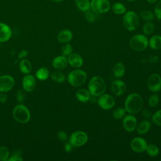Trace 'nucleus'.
I'll return each instance as SVG.
<instances>
[{
  "label": "nucleus",
  "instance_id": "nucleus-19",
  "mask_svg": "<svg viewBox=\"0 0 161 161\" xmlns=\"http://www.w3.org/2000/svg\"><path fill=\"white\" fill-rule=\"evenodd\" d=\"M151 122L148 119H143L137 123L136 131L139 135H144L149 131L151 128Z\"/></svg>",
  "mask_w": 161,
  "mask_h": 161
},
{
  "label": "nucleus",
  "instance_id": "nucleus-41",
  "mask_svg": "<svg viewBox=\"0 0 161 161\" xmlns=\"http://www.w3.org/2000/svg\"><path fill=\"white\" fill-rule=\"evenodd\" d=\"M57 136L58 139L61 142H66L68 140V135L64 131L60 130L57 132Z\"/></svg>",
  "mask_w": 161,
  "mask_h": 161
},
{
  "label": "nucleus",
  "instance_id": "nucleus-13",
  "mask_svg": "<svg viewBox=\"0 0 161 161\" xmlns=\"http://www.w3.org/2000/svg\"><path fill=\"white\" fill-rule=\"evenodd\" d=\"M14 80L9 75L0 76V92H7L11 90L14 86Z\"/></svg>",
  "mask_w": 161,
  "mask_h": 161
},
{
  "label": "nucleus",
  "instance_id": "nucleus-51",
  "mask_svg": "<svg viewBox=\"0 0 161 161\" xmlns=\"http://www.w3.org/2000/svg\"><path fill=\"white\" fill-rule=\"evenodd\" d=\"M0 43H1V42H0Z\"/></svg>",
  "mask_w": 161,
  "mask_h": 161
},
{
  "label": "nucleus",
  "instance_id": "nucleus-14",
  "mask_svg": "<svg viewBox=\"0 0 161 161\" xmlns=\"http://www.w3.org/2000/svg\"><path fill=\"white\" fill-rule=\"evenodd\" d=\"M36 81L35 77L30 74H25L22 79V86L26 92L33 91L36 87Z\"/></svg>",
  "mask_w": 161,
  "mask_h": 161
},
{
  "label": "nucleus",
  "instance_id": "nucleus-25",
  "mask_svg": "<svg viewBox=\"0 0 161 161\" xmlns=\"http://www.w3.org/2000/svg\"><path fill=\"white\" fill-rule=\"evenodd\" d=\"M50 75V72L47 67H42L39 68L35 72V77L37 79L40 80H47Z\"/></svg>",
  "mask_w": 161,
  "mask_h": 161
},
{
  "label": "nucleus",
  "instance_id": "nucleus-9",
  "mask_svg": "<svg viewBox=\"0 0 161 161\" xmlns=\"http://www.w3.org/2000/svg\"><path fill=\"white\" fill-rule=\"evenodd\" d=\"M97 103L98 106L104 110H109L115 105V100L113 96L104 93L98 97Z\"/></svg>",
  "mask_w": 161,
  "mask_h": 161
},
{
  "label": "nucleus",
  "instance_id": "nucleus-16",
  "mask_svg": "<svg viewBox=\"0 0 161 161\" xmlns=\"http://www.w3.org/2000/svg\"><path fill=\"white\" fill-rule=\"evenodd\" d=\"M68 64L75 69H79L84 64L82 57L77 53H72L67 57Z\"/></svg>",
  "mask_w": 161,
  "mask_h": 161
},
{
  "label": "nucleus",
  "instance_id": "nucleus-44",
  "mask_svg": "<svg viewBox=\"0 0 161 161\" xmlns=\"http://www.w3.org/2000/svg\"><path fill=\"white\" fill-rule=\"evenodd\" d=\"M28 52L26 50H22L18 53V58H20V59L25 58L28 55Z\"/></svg>",
  "mask_w": 161,
  "mask_h": 161
},
{
  "label": "nucleus",
  "instance_id": "nucleus-40",
  "mask_svg": "<svg viewBox=\"0 0 161 161\" xmlns=\"http://www.w3.org/2000/svg\"><path fill=\"white\" fill-rule=\"evenodd\" d=\"M23 158L21 157V154L19 151H15L13 154L9 156L8 161H22Z\"/></svg>",
  "mask_w": 161,
  "mask_h": 161
},
{
  "label": "nucleus",
  "instance_id": "nucleus-11",
  "mask_svg": "<svg viewBox=\"0 0 161 161\" xmlns=\"http://www.w3.org/2000/svg\"><path fill=\"white\" fill-rule=\"evenodd\" d=\"M137 125V119L132 114L125 115L122 120V125L125 130L131 133L135 130Z\"/></svg>",
  "mask_w": 161,
  "mask_h": 161
},
{
  "label": "nucleus",
  "instance_id": "nucleus-32",
  "mask_svg": "<svg viewBox=\"0 0 161 161\" xmlns=\"http://www.w3.org/2000/svg\"><path fill=\"white\" fill-rule=\"evenodd\" d=\"M126 109L125 108L119 107L116 108L113 112V116L116 119H123V117L126 115Z\"/></svg>",
  "mask_w": 161,
  "mask_h": 161
},
{
  "label": "nucleus",
  "instance_id": "nucleus-12",
  "mask_svg": "<svg viewBox=\"0 0 161 161\" xmlns=\"http://www.w3.org/2000/svg\"><path fill=\"white\" fill-rule=\"evenodd\" d=\"M147 143L146 140L142 137H135L130 142V148L135 153H142L145 151Z\"/></svg>",
  "mask_w": 161,
  "mask_h": 161
},
{
  "label": "nucleus",
  "instance_id": "nucleus-36",
  "mask_svg": "<svg viewBox=\"0 0 161 161\" xmlns=\"http://www.w3.org/2000/svg\"><path fill=\"white\" fill-rule=\"evenodd\" d=\"M159 97L157 94H152L149 98H148V105L150 106V107H155L158 105V104L159 103Z\"/></svg>",
  "mask_w": 161,
  "mask_h": 161
},
{
  "label": "nucleus",
  "instance_id": "nucleus-8",
  "mask_svg": "<svg viewBox=\"0 0 161 161\" xmlns=\"http://www.w3.org/2000/svg\"><path fill=\"white\" fill-rule=\"evenodd\" d=\"M111 9V4L108 0H91L90 9L96 14L106 13Z\"/></svg>",
  "mask_w": 161,
  "mask_h": 161
},
{
  "label": "nucleus",
  "instance_id": "nucleus-5",
  "mask_svg": "<svg viewBox=\"0 0 161 161\" xmlns=\"http://www.w3.org/2000/svg\"><path fill=\"white\" fill-rule=\"evenodd\" d=\"M13 117L18 123L25 124L28 123L31 118L29 109L22 104L15 106L13 109Z\"/></svg>",
  "mask_w": 161,
  "mask_h": 161
},
{
  "label": "nucleus",
  "instance_id": "nucleus-3",
  "mask_svg": "<svg viewBox=\"0 0 161 161\" xmlns=\"http://www.w3.org/2000/svg\"><path fill=\"white\" fill-rule=\"evenodd\" d=\"M123 25L128 31H132L135 30L140 23V18L138 14L133 11H127L123 14Z\"/></svg>",
  "mask_w": 161,
  "mask_h": 161
},
{
  "label": "nucleus",
  "instance_id": "nucleus-17",
  "mask_svg": "<svg viewBox=\"0 0 161 161\" xmlns=\"http://www.w3.org/2000/svg\"><path fill=\"white\" fill-rule=\"evenodd\" d=\"M52 65L53 69L57 70H61L64 69L68 65V60L67 57L63 55H59L55 57L52 62Z\"/></svg>",
  "mask_w": 161,
  "mask_h": 161
},
{
  "label": "nucleus",
  "instance_id": "nucleus-30",
  "mask_svg": "<svg viewBox=\"0 0 161 161\" xmlns=\"http://www.w3.org/2000/svg\"><path fill=\"white\" fill-rule=\"evenodd\" d=\"M51 79L55 82L62 83L65 80V75L59 70H56L53 72L50 75Z\"/></svg>",
  "mask_w": 161,
  "mask_h": 161
},
{
  "label": "nucleus",
  "instance_id": "nucleus-31",
  "mask_svg": "<svg viewBox=\"0 0 161 161\" xmlns=\"http://www.w3.org/2000/svg\"><path fill=\"white\" fill-rule=\"evenodd\" d=\"M155 30V25L152 21H146L142 27V32L145 35H150Z\"/></svg>",
  "mask_w": 161,
  "mask_h": 161
},
{
  "label": "nucleus",
  "instance_id": "nucleus-43",
  "mask_svg": "<svg viewBox=\"0 0 161 161\" xmlns=\"http://www.w3.org/2000/svg\"><path fill=\"white\" fill-rule=\"evenodd\" d=\"M8 101V96L6 92H1L0 94V103H5Z\"/></svg>",
  "mask_w": 161,
  "mask_h": 161
},
{
  "label": "nucleus",
  "instance_id": "nucleus-48",
  "mask_svg": "<svg viewBox=\"0 0 161 161\" xmlns=\"http://www.w3.org/2000/svg\"><path fill=\"white\" fill-rule=\"evenodd\" d=\"M126 1H130V2H133V1H136V0H126Z\"/></svg>",
  "mask_w": 161,
  "mask_h": 161
},
{
  "label": "nucleus",
  "instance_id": "nucleus-23",
  "mask_svg": "<svg viewBox=\"0 0 161 161\" xmlns=\"http://www.w3.org/2000/svg\"><path fill=\"white\" fill-rule=\"evenodd\" d=\"M125 66L121 62L116 63L113 68V74L114 75V77L118 79L123 77V75L125 74Z\"/></svg>",
  "mask_w": 161,
  "mask_h": 161
},
{
  "label": "nucleus",
  "instance_id": "nucleus-47",
  "mask_svg": "<svg viewBox=\"0 0 161 161\" xmlns=\"http://www.w3.org/2000/svg\"><path fill=\"white\" fill-rule=\"evenodd\" d=\"M51 1L54 2V3H60V2L64 1V0H51Z\"/></svg>",
  "mask_w": 161,
  "mask_h": 161
},
{
  "label": "nucleus",
  "instance_id": "nucleus-27",
  "mask_svg": "<svg viewBox=\"0 0 161 161\" xmlns=\"http://www.w3.org/2000/svg\"><path fill=\"white\" fill-rule=\"evenodd\" d=\"M111 8L113 12L116 14H123L126 11V6L120 2L114 3Z\"/></svg>",
  "mask_w": 161,
  "mask_h": 161
},
{
  "label": "nucleus",
  "instance_id": "nucleus-6",
  "mask_svg": "<svg viewBox=\"0 0 161 161\" xmlns=\"http://www.w3.org/2000/svg\"><path fill=\"white\" fill-rule=\"evenodd\" d=\"M130 47L136 52L144 51L148 46V40L144 34H136L129 41Z\"/></svg>",
  "mask_w": 161,
  "mask_h": 161
},
{
  "label": "nucleus",
  "instance_id": "nucleus-42",
  "mask_svg": "<svg viewBox=\"0 0 161 161\" xmlns=\"http://www.w3.org/2000/svg\"><path fill=\"white\" fill-rule=\"evenodd\" d=\"M74 147L72 145V144L69 142H66L64 145V150L67 153H70L72 152Z\"/></svg>",
  "mask_w": 161,
  "mask_h": 161
},
{
  "label": "nucleus",
  "instance_id": "nucleus-34",
  "mask_svg": "<svg viewBox=\"0 0 161 161\" xmlns=\"http://www.w3.org/2000/svg\"><path fill=\"white\" fill-rule=\"evenodd\" d=\"M9 157V150L5 146L0 147V160L8 161Z\"/></svg>",
  "mask_w": 161,
  "mask_h": 161
},
{
  "label": "nucleus",
  "instance_id": "nucleus-10",
  "mask_svg": "<svg viewBox=\"0 0 161 161\" xmlns=\"http://www.w3.org/2000/svg\"><path fill=\"white\" fill-rule=\"evenodd\" d=\"M148 89L153 92H157L161 89V77L159 74H152L148 78L147 82Z\"/></svg>",
  "mask_w": 161,
  "mask_h": 161
},
{
  "label": "nucleus",
  "instance_id": "nucleus-29",
  "mask_svg": "<svg viewBox=\"0 0 161 161\" xmlns=\"http://www.w3.org/2000/svg\"><path fill=\"white\" fill-rule=\"evenodd\" d=\"M140 16L143 20L145 21H152L155 18V15L153 12L147 9L142 11L140 13Z\"/></svg>",
  "mask_w": 161,
  "mask_h": 161
},
{
  "label": "nucleus",
  "instance_id": "nucleus-22",
  "mask_svg": "<svg viewBox=\"0 0 161 161\" xmlns=\"http://www.w3.org/2000/svg\"><path fill=\"white\" fill-rule=\"evenodd\" d=\"M148 45L153 50L161 49V36L158 35H153L148 40Z\"/></svg>",
  "mask_w": 161,
  "mask_h": 161
},
{
  "label": "nucleus",
  "instance_id": "nucleus-37",
  "mask_svg": "<svg viewBox=\"0 0 161 161\" xmlns=\"http://www.w3.org/2000/svg\"><path fill=\"white\" fill-rule=\"evenodd\" d=\"M153 13L155 17H156L157 19L161 20V0H158L155 3L153 9Z\"/></svg>",
  "mask_w": 161,
  "mask_h": 161
},
{
  "label": "nucleus",
  "instance_id": "nucleus-15",
  "mask_svg": "<svg viewBox=\"0 0 161 161\" xmlns=\"http://www.w3.org/2000/svg\"><path fill=\"white\" fill-rule=\"evenodd\" d=\"M111 89L113 94L114 96H121L126 91V86L123 80L120 79H116L112 82Z\"/></svg>",
  "mask_w": 161,
  "mask_h": 161
},
{
  "label": "nucleus",
  "instance_id": "nucleus-20",
  "mask_svg": "<svg viewBox=\"0 0 161 161\" xmlns=\"http://www.w3.org/2000/svg\"><path fill=\"white\" fill-rule=\"evenodd\" d=\"M72 38H73V33L70 30L68 29H65L60 31L57 35L58 41L62 43H66L70 42L72 39Z\"/></svg>",
  "mask_w": 161,
  "mask_h": 161
},
{
  "label": "nucleus",
  "instance_id": "nucleus-33",
  "mask_svg": "<svg viewBox=\"0 0 161 161\" xmlns=\"http://www.w3.org/2000/svg\"><path fill=\"white\" fill-rule=\"evenodd\" d=\"M73 52V47L72 45L69 43H65L64 45H63L61 48V54L63 56L68 57L69 55H70Z\"/></svg>",
  "mask_w": 161,
  "mask_h": 161
},
{
  "label": "nucleus",
  "instance_id": "nucleus-39",
  "mask_svg": "<svg viewBox=\"0 0 161 161\" xmlns=\"http://www.w3.org/2000/svg\"><path fill=\"white\" fill-rule=\"evenodd\" d=\"M25 91L24 89H18L16 92V99L17 101L21 103H23L25 98H26V94H25Z\"/></svg>",
  "mask_w": 161,
  "mask_h": 161
},
{
  "label": "nucleus",
  "instance_id": "nucleus-21",
  "mask_svg": "<svg viewBox=\"0 0 161 161\" xmlns=\"http://www.w3.org/2000/svg\"><path fill=\"white\" fill-rule=\"evenodd\" d=\"M91 94L86 89H79L75 92L76 99L81 103H86L91 99Z\"/></svg>",
  "mask_w": 161,
  "mask_h": 161
},
{
  "label": "nucleus",
  "instance_id": "nucleus-18",
  "mask_svg": "<svg viewBox=\"0 0 161 161\" xmlns=\"http://www.w3.org/2000/svg\"><path fill=\"white\" fill-rule=\"evenodd\" d=\"M12 35L11 28L6 24L0 22V42L8 41Z\"/></svg>",
  "mask_w": 161,
  "mask_h": 161
},
{
  "label": "nucleus",
  "instance_id": "nucleus-45",
  "mask_svg": "<svg viewBox=\"0 0 161 161\" xmlns=\"http://www.w3.org/2000/svg\"><path fill=\"white\" fill-rule=\"evenodd\" d=\"M142 114H143V115L145 117H146V118H150V117L152 116V113H151V112H150V111L148 110V109H147L143 110Z\"/></svg>",
  "mask_w": 161,
  "mask_h": 161
},
{
  "label": "nucleus",
  "instance_id": "nucleus-38",
  "mask_svg": "<svg viewBox=\"0 0 161 161\" xmlns=\"http://www.w3.org/2000/svg\"><path fill=\"white\" fill-rule=\"evenodd\" d=\"M85 14V18L89 22V23H94L96 20V16L94 14V13L93 11H92L91 10H87L86 11L84 12Z\"/></svg>",
  "mask_w": 161,
  "mask_h": 161
},
{
  "label": "nucleus",
  "instance_id": "nucleus-2",
  "mask_svg": "<svg viewBox=\"0 0 161 161\" xmlns=\"http://www.w3.org/2000/svg\"><path fill=\"white\" fill-rule=\"evenodd\" d=\"M106 89V84L104 79L100 76L92 77L88 83V91L91 96L99 97L104 93Z\"/></svg>",
  "mask_w": 161,
  "mask_h": 161
},
{
  "label": "nucleus",
  "instance_id": "nucleus-4",
  "mask_svg": "<svg viewBox=\"0 0 161 161\" xmlns=\"http://www.w3.org/2000/svg\"><path fill=\"white\" fill-rule=\"evenodd\" d=\"M86 72L81 69H75L69 72L67 76V81L73 87H80L83 85L87 80Z\"/></svg>",
  "mask_w": 161,
  "mask_h": 161
},
{
  "label": "nucleus",
  "instance_id": "nucleus-49",
  "mask_svg": "<svg viewBox=\"0 0 161 161\" xmlns=\"http://www.w3.org/2000/svg\"><path fill=\"white\" fill-rule=\"evenodd\" d=\"M160 67H161V64H160Z\"/></svg>",
  "mask_w": 161,
  "mask_h": 161
},
{
  "label": "nucleus",
  "instance_id": "nucleus-24",
  "mask_svg": "<svg viewBox=\"0 0 161 161\" xmlns=\"http://www.w3.org/2000/svg\"><path fill=\"white\" fill-rule=\"evenodd\" d=\"M19 68L20 71L24 74H28L30 73L32 69V65L30 62L27 59L23 58L20 60L19 64Z\"/></svg>",
  "mask_w": 161,
  "mask_h": 161
},
{
  "label": "nucleus",
  "instance_id": "nucleus-1",
  "mask_svg": "<svg viewBox=\"0 0 161 161\" xmlns=\"http://www.w3.org/2000/svg\"><path fill=\"white\" fill-rule=\"evenodd\" d=\"M143 99L140 94L136 92L130 94L125 101V109L129 114H136L143 108Z\"/></svg>",
  "mask_w": 161,
  "mask_h": 161
},
{
  "label": "nucleus",
  "instance_id": "nucleus-50",
  "mask_svg": "<svg viewBox=\"0 0 161 161\" xmlns=\"http://www.w3.org/2000/svg\"><path fill=\"white\" fill-rule=\"evenodd\" d=\"M0 142H1V141H0Z\"/></svg>",
  "mask_w": 161,
  "mask_h": 161
},
{
  "label": "nucleus",
  "instance_id": "nucleus-28",
  "mask_svg": "<svg viewBox=\"0 0 161 161\" xmlns=\"http://www.w3.org/2000/svg\"><path fill=\"white\" fill-rule=\"evenodd\" d=\"M159 151L160 150L158 147L154 144L147 145L145 150V152H147V153L152 157H155L157 156L159 153Z\"/></svg>",
  "mask_w": 161,
  "mask_h": 161
},
{
  "label": "nucleus",
  "instance_id": "nucleus-35",
  "mask_svg": "<svg viewBox=\"0 0 161 161\" xmlns=\"http://www.w3.org/2000/svg\"><path fill=\"white\" fill-rule=\"evenodd\" d=\"M152 121L158 126H161V109L157 111L151 116Z\"/></svg>",
  "mask_w": 161,
  "mask_h": 161
},
{
  "label": "nucleus",
  "instance_id": "nucleus-46",
  "mask_svg": "<svg viewBox=\"0 0 161 161\" xmlns=\"http://www.w3.org/2000/svg\"><path fill=\"white\" fill-rule=\"evenodd\" d=\"M148 3H150V4H153V3H155L158 0H146Z\"/></svg>",
  "mask_w": 161,
  "mask_h": 161
},
{
  "label": "nucleus",
  "instance_id": "nucleus-7",
  "mask_svg": "<svg viewBox=\"0 0 161 161\" xmlns=\"http://www.w3.org/2000/svg\"><path fill=\"white\" fill-rule=\"evenodd\" d=\"M89 139L87 134L83 131H75L69 136V142L74 147H80L87 142Z\"/></svg>",
  "mask_w": 161,
  "mask_h": 161
},
{
  "label": "nucleus",
  "instance_id": "nucleus-26",
  "mask_svg": "<svg viewBox=\"0 0 161 161\" xmlns=\"http://www.w3.org/2000/svg\"><path fill=\"white\" fill-rule=\"evenodd\" d=\"M75 3L77 8L82 12L89 10L91 8L90 0H75Z\"/></svg>",
  "mask_w": 161,
  "mask_h": 161
}]
</instances>
